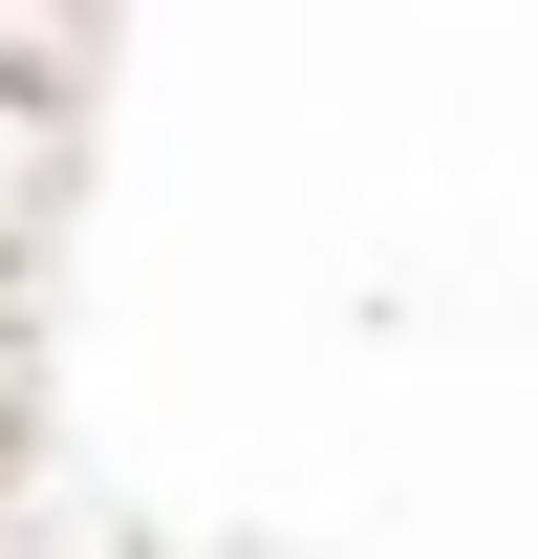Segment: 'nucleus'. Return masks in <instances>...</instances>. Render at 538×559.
Returning <instances> with one entry per match:
<instances>
[{
  "label": "nucleus",
  "mask_w": 538,
  "mask_h": 559,
  "mask_svg": "<svg viewBox=\"0 0 538 559\" xmlns=\"http://www.w3.org/2000/svg\"><path fill=\"white\" fill-rule=\"evenodd\" d=\"M44 173H66V66H0V259H22Z\"/></svg>",
  "instance_id": "nucleus-1"
}]
</instances>
